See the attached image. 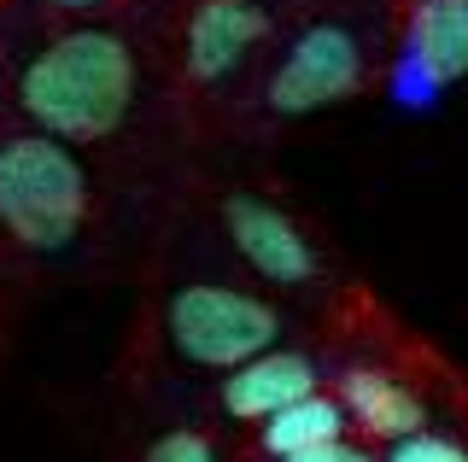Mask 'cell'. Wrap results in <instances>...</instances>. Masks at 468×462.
I'll use <instances>...</instances> for the list:
<instances>
[{
  "mask_svg": "<svg viewBox=\"0 0 468 462\" xmlns=\"http://www.w3.org/2000/svg\"><path fill=\"white\" fill-rule=\"evenodd\" d=\"M404 59H416L439 89L468 77V0H416L404 30Z\"/></svg>",
  "mask_w": 468,
  "mask_h": 462,
  "instance_id": "9",
  "label": "cell"
},
{
  "mask_svg": "<svg viewBox=\"0 0 468 462\" xmlns=\"http://www.w3.org/2000/svg\"><path fill=\"white\" fill-rule=\"evenodd\" d=\"M340 404H346L351 427H363L369 439H387V445L428 427V398H421L416 386H404L399 374L369 369V363L340 374Z\"/></svg>",
  "mask_w": 468,
  "mask_h": 462,
  "instance_id": "8",
  "label": "cell"
},
{
  "mask_svg": "<svg viewBox=\"0 0 468 462\" xmlns=\"http://www.w3.org/2000/svg\"><path fill=\"white\" fill-rule=\"evenodd\" d=\"M223 228H229L234 252H240L263 281H282V287L316 281V269H322L316 247H311V235H304L282 205L252 199V194H234V199H223Z\"/></svg>",
  "mask_w": 468,
  "mask_h": 462,
  "instance_id": "5",
  "label": "cell"
},
{
  "mask_svg": "<svg viewBox=\"0 0 468 462\" xmlns=\"http://www.w3.org/2000/svg\"><path fill=\"white\" fill-rule=\"evenodd\" d=\"M363 89V47L357 36L340 24H311V30L292 36L287 59L270 77V111L282 118H311L328 111Z\"/></svg>",
  "mask_w": 468,
  "mask_h": 462,
  "instance_id": "4",
  "label": "cell"
},
{
  "mask_svg": "<svg viewBox=\"0 0 468 462\" xmlns=\"http://www.w3.org/2000/svg\"><path fill=\"white\" fill-rule=\"evenodd\" d=\"M146 462H223V457H217V445L205 439V433L176 427V433H165V439H153Z\"/></svg>",
  "mask_w": 468,
  "mask_h": 462,
  "instance_id": "12",
  "label": "cell"
},
{
  "mask_svg": "<svg viewBox=\"0 0 468 462\" xmlns=\"http://www.w3.org/2000/svg\"><path fill=\"white\" fill-rule=\"evenodd\" d=\"M18 106L36 118L41 135L106 141L135 106V53L112 30H70L24 65Z\"/></svg>",
  "mask_w": 468,
  "mask_h": 462,
  "instance_id": "1",
  "label": "cell"
},
{
  "mask_svg": "<svg viewBox=\"0 0 468 462\" xmlns=\"http://www.w3.org/2000/svg\"><path fill=\"white\" fill-rule=\"evenodd\" d=\"M88 216V170L58 135L0 141V228L29 252H65Z\"/></svg>",
  "mask_w": 468,
  "mask_h": 462,
  "instance_id": "2",
  "label": "cell"
},
{
  "mask_svg": "<svg viewBox=\"0 0 468 462\" xmlns=\"http://www.w3.org/2000/svg\"><path fill=\"white\" fill-rule=\"evenodd\" d=\"M282 462H375V451L351 439H334V445H316V451H299V457H282Z\"/></svg>",
  "mask_w": 468,
  "mask_h": 462,
  "instance_id": "14",
  "label": "cell"
},
{
  "mask_svg": "<svg viewBox=\"0 0 468 462\" xmlns=\"http://www.w3.org/2000/svg\"><path fill=\"white\" fill-rule=\"evenodd\" d=\"M392 100H399L404 111H428L433 100H439V82L416 59H399V65H392Z\"/></svg>",
  "mask_w": 468,
  "mask_h": 462,
  "instance_id": "13",
  "label": "cell"
},
{
  "mask_svg": "<svg viewBox=\"0 0 468 462\" xmlns=\"http://www.w3.org/2000/svg\"><path fill=\"white\" fill-rule=\"evenodd\" d=\"M316 393V363L304 352H263L252 357V363H240V369H229V381H223V410L234 415V422H270V415H282L287 404H299V398H311Z\"/></svg>",
  "mask_w": 468,
  "mask_h": 462,
  "instance_id": "7",
  "label": "cell"
},
{
  "mask_svg": "<svg viewBox=\"0 0 468 462\" xmlns=\"http://www.w3.org/2000/svg\"><path fill=\"white\" fill-rule=\"evenodd\" d=\"M380 462H468V445L451 439V433H439V427H421V433H410V439H392Z\"/></svg>",
  "mask_w": 468,
  "mask_h": 462,
  "instance_id": "11",
  "label": "cell"
},
{
  "mask_svg": "<svg viewBox=\"0 0 468 462\" xmlns=\"http://www.w3.org/2000/svg\"><path fill=\"white\" fill-rule=\"evenodd\" d=\"M165 334L176 345V357L229 374V369L252 363L263 352H275V340H282V310H275L270 299L246 293V287L194 281L170 299Z\"/></svg>",
  "mask_w": 468,
  "mask_h": 462,
  "instance_id": "3",
  "label": "cell"
},
{
  "mask_svg": "<svg viewBox=\"0 0 468 462\" xmlns=\"http://www.w3.org/2000/svg\"><path fill=\"white\" fill-rule=\"evenodd\" d=\"M48 6H58V12H100V6H112V0H48Z\"/></svg>",
  "mask_w": 468,
  "mask_h": 462,
  "instance_id": "15",
  "label": "cell"
},
{
  "mask_svg": "<svg viewBox=\"0 0 468 462\" xmlns=\"http://www.w3.org/2000/svg\"><path fill=\"white\" fill-rule=\"evenodd\" d=\"M346 427H351L346 404L328 398V393H311V398L287 404L282 415H270V422L258 427V445H263L270 462H282V457H299V451H316V445L346 439Z\"/></svg>",
  "mask_w": 468,
  "mask_h": 462,
  "instance_id": "10",
  "label": "cell"
},
{
  "mask_svg": "<svg viewBox=\"0 0 468 462\" xmlns=\"http://www.w3.org/2000/svg\"><path fill=\"white\" fill-rule=\"evenodd\" d=\"M263 36H270V12L252 0H199L187 18V77L194 82L234 77Z\"/></svg>",
  "mask_w": 468,
  "mask_h": 462,
  "instance_id": "6",
  "label": "cell"
}]
</instances>
